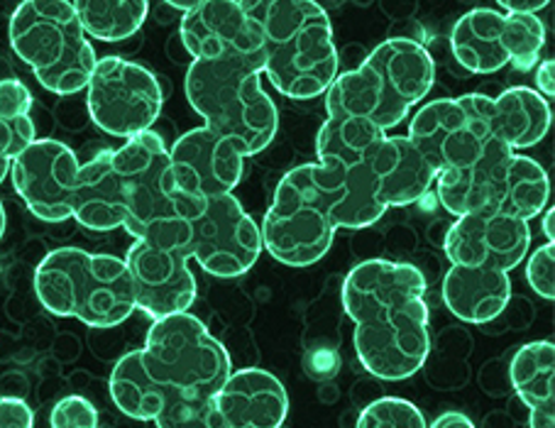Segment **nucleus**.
<instances>
[{
	"mask_svg": "<svg viewBox=\"0 0 555 428\" xmlns=\"http://www.w3.org/2000/svg\"><path fill=\"white\" fill-rule=\"evenodd\" d=\"M424 272L409 262L365 260L343 282V309L352 321V346L372 377L401 382L426 365L430 311Z\"/></svg>",
	"mask_w": 555,
	"mask_h": 428,
	"instance_id": "obj_1",
	"label": "nucleus"
},
{
	"mask_svg": "<svg viewBox=\"0 0 555 428\" xmlns=\"http://www.w3.org/2000/svg\"><path fill=\"white\" fill-rule=\"evenodd\" d=\"M262 37V76L292 101L323 96L340 74L328 13L313 0H247Z\"/></svg>",
	"mask_w": 555,
	"mask_h": 428,
	"instance_id": "obj_2",
	"label": "nucleus"
},
{
	"mask_svg": "<svg viewBox=\"0 0 555 428\" xmlns=\"http://www.w3.org/2000/svg\"><path fill=\"white\" fill-rule=\"evenodd\" d=\"M436 83V62L414 37H389L360 66L343 72L325 96L328 118L367 120L389 132Z\"/></svg>",
	"mask_w": 555,
	"mask_h": 428,
	"instance_id": "obj_3",
	"label": "nucleus"
},
{
	"mask_svg": "<svg viewBox=\"0 0 555 428\" xmlns=\"http://www.w3.org/2000/svg\"><path fill=\"white\" fill-rule=\"evenodd\" d=\"M35 294L52 316L76 319L93 330L116 328L138 311L126 260L83 247L47 252L35 270Z\"/></svg>",
	"mask_w": 555,
	"mask_h": 428,
	"instance_id": "obj_4",
	"label": "nucleus"
},
{
	"mask_svg": "<svg viewBox=\"0 0 555 428\" xmlns=\"http://www.w3.org/2000/svg\"><path fill=\"white\" fill-rule=\"evenodd\" d=\"M186 99L206 128L233 142L243 157H255L272 145L280 113L262 89V66L245 60H191Z\"/></svg>",
	"mask_w": 555,
	"mask_h": 428,
	"instance_id": "obj_5",
	"label": "nucleus"
},
{
	"mask_svg": "<svg viewBox=\"0 0 555 428\" xmlns=\"http://www.w3.org/2000/svg\"><path fill=\"white\" fill-rule=\"evenodd\" d=\"M8 37L44 91L62 99L86 91L99 56L69 0H25L11 15Z\"/></svg>",
	"mask_w": 555,
	"mask_h": 428,
	"instance_id": "obj_6",
	"label": "nucleus"
},
{
	"mask_svg": "<svg viewBox=\"0 0 555 428\" xmlns=\"http://www.w3.org/2000/svg\"><path fill=\"white\" fill-rule=\"evenodd\" d=\"M126 223L122 228L135 241H171L189 237L186 218L201 204L181 196L169 165V147L155 130L142 132L113 150Z\"/></svg>",
	"mask_w": 555,
	"mask_h": 428,
	"instance_id": "obj_7",
	"label": "nucleus"
},
{
	"mask_svg": "<svg viewBox=\"0 0 555 428\" xmlns=\"http://www.w3.org/2000/svg\"><path fill=\"white\" fill-rule=\"evenodd\" d=\"M440 206L455 218L477 211H496L529 223L551 202V177L539 161L516 155L502 142L475 167L443 171L436 177Z\"/></svg>",
	"mask_w": 555,
	"mask_h": 428,
	"instance_id": "obj_8",
	"label": "nucleus"
},
{
	"mask_svg": "<svg viewBox=\"0 0 555 428\" xmlns=\"http://www.w3.org/2000/svg\"><path fill=\"white\" fill-rule=\"evenodd\" d=\"M142 360L162 392L184 399H214L233 373L223 342L189 311L152 323Z\"/></svg>",
	"mask_w": 555,
	"mask_h": 428,
	"instance_id": "obj_9",
	"label": "nucleus"
},
{
	"mask_svg": "<svg viewBox=\"0 0 555 428\" xmlns=\"http://www.w3.org/2000/svg\"><path fill=\"white\" fill-rule=\"evenodd\" d=\"M336 231L304 165L286 171L262 218L264 250L286 268H311L331 252Z\"/></svg>",
	"mask_w": 555,
	"mask_h": 428,
	"instance_id": "obj_10",
	"label": "nucleus"
},
{
	"mask_svg": "<svg viewBox=\"0 0 555 428\" xmlns=\"http://www.w3.org/2000/svg\"><path fill=\"white\" fill-rule=\"evenodd\" d=\"M165 106V91L147 66L108 54L95 62L86 86L89 120L105 135L130 140L155 128Z\"/></svg>",
	"mask_w": 555,
	"mask_h": 428,
	"instance_id": "obj_11",
	"label": "nucleus"
},
{
	"mask_svg": "<svg viewBox=\"0 0 555 428\" xmlns=\"http://www.w3.org/2000/svg\"><path fill=\"white\" fill-rule=\"evenodd\" d=\"M186 225L191 257L210 277H241L264 250L260 225L233 194L208 198L186 218Z\"/></svg>",
	"mask_w": 555,
	"mask_h": 428,
	"instance_id": "obj_12",
	"label": "nucleus"
},
{
	"mask_svg": "<svg viewBox=\"0 0 555 428\" xmlns=\"http://www.w3.org/2000/svg\"><path fill=\"white\" fill-rule=\"evenodd\" d=\"M122 260L135 289V307L152 321L186 313L194 307L196 277L189 270V237L135 241Z\"/></svg>",
	"mask_w": 555,
	"mask_h": 428,
	"instance_id": "obj_13",
	"label": "nucleus"
},
{
	"mask_svg": "<svg viewBox=\"0 0 555 428\" xmlns=\"http://www.w3.org/2000/svg\"><path fill=\"white\" fill-rule=\"evenodd\" d=\"M411 145L426 157L436 174L475 167L494 147L490 132L455 99H436L421 106L409 122Z\"/></svg>",
	"mask_w": 555,
	"mask_h": 428,
	"instance_id": "obj_14",
	"label": "nucleus"
},
{
	"mask_svg": "<svg viewBox=\"0 0 555 428\" xmlns=\"http://www.w3.org/2000/svg\"><path fill=\"white\" fill-rule=\"evenodd\" d=\"M179 40L201 62L245 60L262 66V37L247 0H196L181 15Z\"/></svg>",
	"mask_w": 555,
	"mask_h": 428,
	"instance_id": "obj_15",
	"label": "nucleus"
},
{
	"mask_svg": "<svg viewBox=\"0 0 555 428\" xmlns=\"http://www.w3.org/2000/svg\"><path fill=\"white\" fill-rule=\"evenodd\" d=\"M81 161L76 152L54 138L35 140L13 159L11 179L35 218L62 223L72 218V196Z\"/></svg>",
	"mask_w": 555,
	"mask_h": 428,
	"instance_id": "obj_16",
	"label": "nucleus"
},
{
	"mask_svg": "<svg viewBox=\"0 0 555 428\" xmlns=\"http://www.w3.org/2000/svg\"><path fill=\"white\" fill-rule=\"evenodd\" d=\"M169 165L177 192L204 204L208 198L235 192L245 171V157L233 142L201 126L184 132L169 147Z\"/></svg>",
	"mask_w": 555,
	"mask_h": 428,
	"instance_id": "obj_17",
	"label": "nucleus"
},
{
	"mask_svg": "<svg viewBox=\"0 0 555 428\" xmlns=\"http://www.w3.org/2000/svg\"><path fill=\"white\" fill-rule=\"evenodd\" d=\"M529 247V223L496 211H477L455 218L446 233L443 252L451 264L492 268L509 274L524 262Z\"/></svg>",
	"mask_w": 555,
	"mask_h": 428,
	"instance_id": "obj_18",
	"label": "nucleus"
},
{
	"mask_svg": "<svg viewBox=\"0 0 555 428\" xmlns=\"http://www.w3.org/2000/svg\"><path fill=\"white\" fill-rule=\"evenodd\" d=\"M457 101L473 113L490 132V138L502 142L512 152L539 145L553 126L551 103L529 86H512L500 96L485 93H465Z\"/></svg>",
	"mask_w": 555,
	"mask_h": 428,
	"instance_id": "obj_19",
	"label": "nucleus"
},
{
	"mask_svg": "<svg viewBox=\"0 0 555 428\" xmlns=\"http://www.w3.org/2000/svg\"><path fill=\"white\" fill-rule=\"evenodd\" d=\"M214 402L228 428H282L289 416L286 387L262 367L233 369Z\"/></svg>",
	"mask_w": 555,
	"mask_h": 428,
	"instance_id": "obj_20",
	"label": "nucleus"
},
{
	"mask_svg": "<svg viewBox=\"0 0 555 428\" xmlns=\"http://www.w3.org/2000/svg\"><path fill=\"white\" fill-rule=\"evenodd\" d=\"M304 171L336 228L362 231L387 213L375 196L370 167L333 169L315 161V165H304Z\"/></svg>",
	"mask_w": 555,
	"mask_h": 428,
	"instance_id": "obj_21",
	"label": "nucleus"
},
{
	"mask_svg": "<svg viewBox=\"0 0 555 428\" xmlns=\"http://www.w3.org/2000/svg\"><path fill=\"white\" fill-rule=\"evenodd\" d=\"M370 177L377 202L389 211L421 202L438 174L406 135H387L370 159Z\"/></svg>",
	"mask_w": 555,
	"mask_h": 428,
	"instance_id": "obj_22",
	"label": "nucleus"
},
{
	"mask_svg": "<svg viewBox=\"0 0 555 428\" xmlns=\"http://www.w3.org/2000/svg\"><path fill=\"white\" fill-rule=\"evenodd\" d=\"M72 218L86 231L111 233L126 223L113 150H101L81 165L72 196Z\"/></svg>",
	"mask_w": 555,
	"mask_h": 428,
	"instance_id": "obj_23",
	"label": "nucleus"
},
{
	"mask_svg": "<svg viewBox=\"0 0 555 428\" xmlns=\"http://www.w3.org/2000/svg\"><path fill=\"white\" fill-rule=\"evenodd\" d=\"M440 291H443V303L455 319L465 323H490L509 307L512 280L502 270L451 264Z\"/></svg>",
	"mask_w": 555,
	"mask_h": 428,
	"instance_id": "obj_24",
	"label": "nucleus"
},
{
	"mask_svg": "<svg viewBox=\"0 0 555 428\" xmlns=\"http://www.w3.org/2000/svg\"><path fill=\"white\" fill-rule=\"evenodd\" d=\"M451 52L465 72L490 76L509 66L506 13L496 8H473L451 30Z\"/></svg>",
	"mask_w": 555,
	"mask_h": 428,
	"instance_id": "obj_25",
	"label": "nucleus"
},
{
	"mask_svg": "<svg viewBox=\"0 0 555 428\" xmlns=\"http://www.w3.org/2000/svg\"><path fill=\"white\" fill-rule=\"evenodd\" d=\"M509 382L529 408V428H555V346L533 340L516 350Z\"/></svg>",
	"mask_w": 555,
	"mask_h": 428,
	"instance_id": "obj_26",
	"label": "nucleus"
},
{
	"mask_svg": "<svg viewBox=\"0 0 555 428\" xmlns=\"http://www.w3.org/2000/svg\"><path fill=\"white\" fill-rule=\"evenodd\" d=\"M387 132L358 118H325L315 135V155L319 165L333 169H362L370 167Z\"/></svg>",
	"mask_w": 555,
	"mask_h": 428,
	"instance_id": "obj_27",
	"label": "nucleus"
},
{
	"mask_svg": "<svg viewBox=\"0 0 555 428\" xmlns=\"http://www.w3.org/2000/svg\"><path fill=\"white\" fill-rule=\"evenodd\" d=\"M108 389L120 414L135 418V421H155L162 406H165V392L150 377L145 360H142V348L128 350L118 360L111 373Z\"/></svg>",
	"mask_w": 555,
	"mask_h": 428,
	"instance_id": "obj_28",
	"label": "nucleus"
},
{
	"mask_svg": "<svg viewBox=\"0 0 555 428\" xmlns=\"http://www.w3.org/2000/svg\"><path fill=\"white\" fill-rule=\"evenodd\" d=\"M74 11L79 15L86 37L101 42H122L135 37L145 25L150 3L145 0H76Z\"/></svg>",
	"mask_w": 555,
	"mask_h": 428,
	"instance_id": "obj_29",
	"label": "nucleus"
},
{
	"mask_svg": "<svg viewBox=\"0 0 555 428\" xmlns=\"http://www.w3.org/2000/svg\"><path fill=\"white\" fill-rule=\"evenodd\" d=\"M506 40H509V66L531 72L545 47V25L539 15L506 13Z\"/></svg>",
	"mask_w": 555,
	"mask_h": 428,
	"instance_id": "obj_30",
	"label": "nucleus"
},
{
	"mask_svg": "<svg viewBox=\"0 0 555 428\" xmlns=\"http://www.w3.org/2000/svg\"><path fill=\"white\" fill-rule=\"evenodd\" d=\"M157 428H228L214 399H184L165 394V406L155 418Z\"/></svg>",
	"mask_w": 555,
	"mask_h": 428,
	"instance_id": "obj_31",
	"label": "nucleus"
},
{
	"mask_svg": "<svg viewBox=\"0 0 555 428\" xmlns=\"http://www.w3.org/2000/svg\"><path fill=\"white\" fill-rule=\"evenodd\" d=\"M356 428H428L416 404L401 397H379L362 406Z\"/></svg>",
	"mask_w": 555,
	"mask_h": 428,
	"instance_id": "obj_32",
	"label": "nucleus"
},
{
	"mask_svg": "<svg viewBox=\"0 0 555 428\" xmlns=\"http://www.w3.org/2000/svg\"><path fill=\"white\" fill-rule=\"evenodd\" d=\"M35 140L37 132L30 116L0 120V184L5 182V177H11L13 159L21 155L25 147H30Z\"/></svg>",
	"mask_w": 555,
	"mask_h": 428,
	"instance_id": "obj_33",
	"label": "nucleus"
},
{
	"mask_svg": "<svg viewBox=\"0 0 555 428\" xmlns=\"http://www.w3.org/2000/svg\"><path fill=\"white\" fill-rule=\"evenodd\" d=\"M52 428H99V408L81 394L62 397L52 406L50 414Z\"/></svg>",
	"mask_w": 555,
	"mask_h": 428,
	"instance_id": "obj_34",
	"label": "nucleus"
},
{
	"mask_svg": "<svg viewBox=\"0 0 555 428\" xmlns=\"http://www.w3.org/2000/svg\"><path fill=\"white\" fill-rule=\"evenodd\" d=\"M526 282L541 299H555V243H545L526 262Z\"/></svg>",
	"mask_w": 555,
	"mask_h": 428,
	"instance_id": "obj_35",
	"label": "nucleus"
},
{
	"mask_svg": "<svg viewBox=\"0 0 555 428\" xmlns=\"http://www.w3.org/2000/svg\"><path fill=\"white\" fill-rule=\"evenodd\" d=\"M35 106V96L27 86L15 79V76H8V79H0V120H15L30 116Z\"/></svg>",
	"mask_w": 555,
	"mask_h": 428,
	"instance_id": "obj_36",
	"label": "nucleus"
},
{
	"mask_svg": "<svg viewBox=\"0 0 555 428\" xmlns=\"http://www.w3.org/2000/svg\"><path fill=\"white\" fill-rule=\"evenodd\" d=\"M0 428H35V412L25 399L0 397Z\"/></svg>",
	"mask_w": 555,
	"mask_h": 428,
	"instance_id": "obj_37",
	"label": "nucleus"
},
{
	"mask_svg": "<svg viewBox=\"0 0 555 428\" xmlns=\"http://www.w3.org/2000/svg\"><path fill=\"white\" fill-rule=\"evenodd\" d=\"M494 8L502 13L535 15L539 11H543V8H548V0H500Z\"/></svg>",
	"mask_w": 555,
	"mask_h": 428,
	"instance_id": "obj_38",
	"label": "nucleus"
},
{
	"mask_svg": "<svg viewBox=\"0 0 555 428\" xmlns=\"http://www.w3.org/2000/svg\"><path fill=\"white\" fill-rule=\"evenodd\" d=\"M535 86H539V93L543 99L555 96V62L545 60L535 69Z\"/></svg>",
	"mask_w": 555,
	"mask_h": 428,
	"instance_id": "obj_39",
	"label": "nucleus"
},
{
	"mask_svg": "<svg viewBox=\"0 0 555 428\" xmlns=\"http://www.w3.org/2000/svg\"><path fill=\"white\" fill-rule=\"evenodd\" d=\"M27 394V379L17 373L5 375L0 379V397H15V399H25Z\"/></svg>",
	"mask_w": 555,
	"mask_h": 428,
	"instance_id": "obj_40",
	"label": "nucleus"
},
{
	"mask_svg": "<svg viewBox=\"0 0 555 428\" xmlns=\"http://www.w3.org/2000/svg\"><path fill=\"white\" fill-rule=\"evenodd\" d=\"M430 428H475V424L473 418L463 412H443L436 416V421L430 424Z\"/></svg>",
	"mask_w": 555,
	"mask_h": 428,
	"instance_id": "obj_41",
	"label": "nucleus"
},
{
	"mask_svg": "<svg viewBox=\"0 0 555 428\" xmlns=\"http://www.w3.org/2000/svg\"><path fill=\"white\" fill-rule=\"evenodd\" d=\"M543 233L548 237V243H555V208H548V211H545Z\"/></svg>",
	"mask_w": 555,
	"mask_h": 428,
	"instance_id": "obj_42",
	"label": "nucleus"
},
{
	"mask_svg": "<svg viewBox=\"0 0 555 428\" xmlns=\"http://www.w3.org/2000/svg\"><path fill=\"white\" fill-rule=\"evenodd\" d=\"M5 225H8L5 206H3V202H0V241H3V235H5Z\"/></svg>",
	"mask_w": 555,
	"mask_h": 428,
	"instance_id": "obj_43",
	"label": "nucleus"
}]
</instances>
